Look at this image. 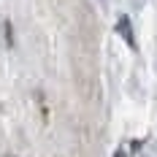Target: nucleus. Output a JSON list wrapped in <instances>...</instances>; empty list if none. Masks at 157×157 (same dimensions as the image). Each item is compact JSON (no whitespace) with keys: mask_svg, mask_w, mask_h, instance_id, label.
Masks as SVG:
<instances>
[{"mask_svg":"<svg viewBox=\"0 0 157 157\" xmlns=\"http://www.w3.org/2000/svg\"><path fill=\"white\" fill-rule=\"evenodd\" d=\"M117 33L125 38V44L130 49H136V38H133V25H130V19L127 16H119V22H117Z\"/></svg>","mask_w":157,"mask_h":157,"instance_id":"nucleus-1","label":"nucleus"},{"mask_svg":"<svg viewBox=\"0 0 157 157\" xmlns=\"http://www.w3.org/2000/svg\"><path fill=\"white\" fill-rule=\"evenodd\" d=\"M3 33H6V44H8V46H14V30H11V22H6V25H3Z\"/></svg>","mask_w":157,"mask_h":157,"instance_id":"nucleus-2","label":"nucleus"},{"mask_svg":"<svg viewBox=\"0 0 157 157\" xmlns=\"http://www.w3.org/2000/svg\"><path fill=\"white\" fill-rule=\"evenodd\" d=\"M114 157H125V152H122V149H117V152H114Z\"/></svg>","mask_w":157,"mask_h":157,"instance_id":"nucleus-3","label":"nucleus"}]
</instances>
